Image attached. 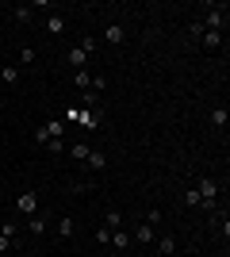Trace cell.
<instances>
[{
    "mask_svg": "<svg viewBox=\"0 0 230 257\" xmlns=\"http://www.w3.org/2000/svg\"><path fill=\"white\" fill-rule=\"evenodd\" d=\"M31 4H16V8H12V20H16V23H27V20H31Z\"/></svg>",
    "mask_w": 230,
    "mask_h": 257,
    "instance_id": "cell-16",
    "label": "cell"
},
{
    "mask_svg": "<svg viewBox=\"0 0 230 257\" xmlns=\"http://www.w3.org/2000/svg\"><path fill=\"white\" fill-rule=\"evenodd\" d=\"M199 39H203V46H207V50H219V46H222V35H219V31H203Z\"/></svg>",
    "mask_w": 230,
    "mask_h": 257,
    "instance_id": "cell-17",
    "label": "cell"
},
{
    "mask_svg": "<svg viewBox=\"0 0 230 257\" xmlns=\"http://www.w3.org/2000/svg\"><path fill=\"white\" fill-rule=\"evenodd\" d=\"M88 169H108V154H104V150H88Z\"/></svg>",
    "mask_w": 230,
    "mask_h": 257,
    "instance_id": "cell-11",
    "label": "cell"
},
{
    "mask_svg": "<svg viewBox=\"0 0 230 257\" xmlns=\"http://www.w3.org/2000/svg\"><path fill=\"white\" fill-rule=\"evenodd\" d=\"M104 226H108V230H119L123 226V211L119 207H108V211H104Z\"/></svg>",
    "mask_w": 230,
    "mask_h": 257,
    "instance_id": "cell-9",
    "label": "cell"
},
{
    "mask_svg": "<svg viewBox=\"0 0 230 257\" xmlns=\"http://www.w3.org/2000/svg\"><path fill=\"white\" fill-rule=\"evenodd\" d=\"M96 242H100V246H108V242H111V230H108V226H96Z\"/></svg>",
    "mask_w": 230,
    "mask_h": 257,
    "instance_id": "cell-26",
    "label": "cell"
},
{
    "mask_svg": "<svg viewBox=\"0 0 230 257\" xmlns=\"http://www.w3.org/2000/svg\"><path fill=\"white\" fill-rule=\"evenodd\" d=\"M88 81H92V73H88V69H77V73H73V85H77V88H88Z\"/></svg>",
    "mask_w": 230,
    "mask_h": 257,
    "instance_id": "cell-22",
    "label": "cell"
},
{
    "mask_svg": "<svg viewBox=\"0 0 230 257\" xmlns=\"http://www.w3.org/2000/svg\"><path fill=\"white\" fill-rule=\"evenodd\" d=\"M157 249H161L165 257H173L176 253V238L173 234H161V238H157Z\"/></svg>",
    "mask_w": 230,
    "mask_h": 257,
    "instance_id": "cell-15",
    "label": "cell"
},
{
    "mask_svg": "<svg viewBox=\"0 0 230 257\" xmlns=\"http://www.w3.org/2000/svg\"><path fill=\"white\" fill-rule=\"evenodd\" d=\"M88 150H92V146L81 139V142H73V146H69V158H73V161H85V158H88Z\"/></svg>",
    "mask_w": 230,
    "mask_h": 257,
    "instance_id": "cell-14",
    "label": "cell"
},
{
    "mask_svg": "<svg viewBox=\"0 0 230 257\" xmlns=\"http://www.w3.org/2000/svg\"><path fill=\"white\" fill-rule=\"evenodd\" d=\"M184 204H188V207H203V200H199L196 188H188V192H184Z\"/></svg>",
    "mask_w": 230,
    "mask_h": 257,
    "instance_id": "cell-23",
    "label": "cell"
},
{
    "mask_svg": "<svg viewBox=\"0 0 230 257\" xmlns=\"http://www.w3.org/2000/svg\"><path fill=\"white\" fill-rule=\"evenodd\" d=\"M54 230H58V238H73V219H69V215H66V219H58Z\"/></svg>",
    "mask_w": 230,
    "mask_h": 257,
    "instance_id": "cell-18",
    "label": "cell"
},
{
    "mask_svg": "<svg viewBox=\"0 0 230 257\" xmlns=\"http://www.w3.org/2000/svg\"><path fill=\"white\" fill-rule=\"evenodd\" d=\"M62 119H66V127H69V123H81V119H85V107H81V104H73V107H69V111H66Z\"/></svg>",
    "mask_w": 230,
    "mask_h": 257,
    "instance_id": "cell-19",
    "label": "cell"
},
{
    "mask_svg": "<svg viewBox=\"0 0 230 257\" xmlns=\"http://www.w3.org/2000/svg\"><path fill=\"white\" fill-rule=\"evenodd\" d=\"M66 62L73 65V69H85V65H88V54L81 50V46H69V54H66Z\"/></svg>",
    "mask_w": 230,
    "mask_h": 257,
    "instance_id": "cell-7",
    "label": "cell"
},
{
    "mask_svg": "<svg viewBox=\"0 0 230 257\" xmlns=\"http://www.w3.org/2000/svg\"><path fill=\"white\" fill-rule=\"evenodd\" d=\"M108 246L127 249V246H131V230H123V226H119V230H111V242H108Z\"/></svg>",
    "mask_w": 230,
    "mask_h": 257,
    "instance_id": "cell-10",
    "label": "cell"
},
{
    "mask_svg": "<svg viewBox=\"0 0 230 257\" xmlns=\"http://www.w3.org/2000/svg\"><path fill=\"white\" fill-rule=\"evenodd\" d=\"M46 31L62 35V31H66V16H58V12H54V16H46Z\"/></svg>",
    "mask_w": 230,
    "mask_h": 257,
    "instance_id": "cell-13",
    "label": "cell"
},
{
    "mask_svg": "<svg viewBox=\"0 0 230 257\" xmlns=\"http://www.w3.org/2000/svg\"><path fill=\"white\" fill-rule=\"evenodd\" d=\"M16 207H20L23 219L39 215V192H31V188H27V192H20V196H16Z\"/></svg>",
    "mask_w": 230,
    "mask_h": 257,
    "instance_id": "cell-3",
    "label": "cell"
},
{
    "mask_svg": "<svg viewBox=\"0 0 230 257\" xmlns=\"http://www.w3.org/2000/svg\"><path fill=\"white\" fill-rule=\"evenodd\" d=\"M203 23V31H219L222 35V27L230 23V16H226V4H215V8L207 12V20H199Z\"/></svg>",
    "mask_w": 230,
    "mask_h": 257,
    "instance_id": "cell-1",
    "label": "cell"
},
{
    "mask_svg": "<svg viewBox=\"0 0 230 257\" xmlns=\"http://www.w3.org/2000/svg\"><path fill=\"white\" fill-rule=\"evenodd\" d=\"M196 192H199V200H203V207H211V211H215V196H219V184L211 181V177H199V181H196Z\"/></svg>",
    "mask_w": 230,
    "mask_h": 257,
    "instance_id": "cell-2",
    "label": "cell"
},
{
    "mask_svg": "<svg viewBox=\"0 0 230 257\" xmlns=\"http://www.w3.org/2000/svg\"><path fill=\"white\" fill-rule=\"evenodd\" d=\"M20 62H23V65L35 62V50H31V46H23V50H20Z\"/></svg>",
    "mask_w": 230,
    "mask_h": 257,
    "instance_id": "cell-28",
    "label": "cell"
},
{
    "mask_svg": "<svg viewBox=\"0 0 230 257\" xmlns=\"http://www.w3.org/2000/svg\"><path fill=\"white\" fill-rule=\"evenodd\" d=\"M104 88H108V77H104V73H96L92 81H88V92H96V96L104 92Z\"/></svg>",
    "mask_w": 230,
    "mask_h": 257,
    "instance_id": "cell-20",
    "label": "cell"
},
{
    "mask_svg": "<svg viewBox=\"0 0 230 257\" xmlns=\"http://www.w3.org/2000/svg\"><path fill=\"white\" fill-rule=\"evenodd\" d=\"M46 150H50V154H62V150H66V139H54V142H46Z\"/></svg>",
    "mask_w": 230,
    "mask_h": 257,
    "instance_id": "cell-27",
    "label": "cell"
},
{
    "mask_svg": "<svg viewBox=\"0 0 230 257\" xmlns=\"http://www.w3.org/2000/svg\"><path fill=\"white\" fill-rule=\"evenodd\" d=\"M0 85H20V69H12V65H0Z\"/></svg>",
    "mask_w": 230,
    "mask_h": 257,
    "instance_id": "cell-12",
    "label": "cell"
},
{
    "mask_svg": "<svg viewBox=\"0 0 230 257\" xmlns=\"http://www.w3.org/2000/svg\"><path fill=\"white\" fill-rule=\"evenodd\" d=\"M77 46H81V50H85V54H92V50H96V39H92V35H85V39H81V43H77Z\"/></svg>",
    "mask_w": 230,
    "mask_h": 257,
    "instance_id": "cell-25",
    "label": "cell"
},
{
    "mask_svg": "<svg viewBox=\"0 0 230 257\" xmlns=\"http://www.w3.org/2000/svg\"><path fill=\"white\" fill-rule=\"evenodd\" d=\"M20 226H23V230H27V234H31V238H43L46 230H50V219H46V215L39 211V215H31V219H23Z\"/></svg>",
    "mask_w": 230,
    "mask_h": 257,
    "instance_id": "cell-4",
    "label": "cell"
},
{
    "mask_svg": "<svg viewBox=\"0 0 230 257\" xmlns=\"http://www.w3.org/2000/svg\"><path fill=\"white\" fill-rule=\"evenodd\" d=\"M16 234H20V223H4V226H0V238L16 242Z\"/></svg>",
    "mask_w": 230,
    "mask_h": 257,
    "instance_id": "cell-21",
    "label": "cell"
},
{
    "mask_svg": "<svg viewBox=\"0 0 230 257\" xmlns=\"http://www.w3.org/2000/svg\"><path fill=\"white\" fill-rule=\"evenodd\" d=\"M123 39H127V27H123V23H111L108 31H104V43L108 46H119Z\"/></svg>",
    "mask_w": 230,
    "mask_h": 257,
    "instance_id": "cell-6",
    "label": "cell"
},
{
    "mask_svg": "<svg viewBox=\"0 0 230 257\" xmlns=\"http://www.w3.org/2000/svg\"><path fill=\"white\" fill-rule=\"evenodd\" d=\"M146 223H150V226H157V223H161V207H153V211L146 215Z\"/></svg>",
    "mask_w": 230,
    "mask_h": 257,
    "instance_id": "cell-29",
    "label": "cell"
},
{
    "mask_svg": "<svg viewBox=\"0 0 230 257\" xmlns=\"http://www.w3.org/2000/svg\"><path fill=\"white\" fill-rule=\"evenodd\" d=\"M43 131H46V139L54 142V139H66V131H69V127H66V119L58 115V119H50V123H46Z\"/></svg>",
    "mask_w": 230,
    "mask_h": 257,
    "instance_id": "cell-5",
    "label": "cell"
},
{
    "mask_svg": "<svg viewBox=\"0 0 230 257\" xmlns=\"http://www.w3.org/2000/svg\"><path fill=\"white\" fill-rule=\"evenodd\" d=\"M0 257H4V253H0Z\"/></svg>",
    "mask_w": 230,
    "mask_h": 257,
    "instance_id": "cell-31",
    "label": "cell"
},
{
    "mask_svg": "<svg viewBox=\"0 0 230 257\" xmlns=\"http://www.w3.org/2000/svg\"><path fill=\"white\" fill-rule=\"evenodd\" d=\"M8 249H12V242H8V238H0V253L8 257Z\"/></svg>",
    "mask_w": 230,
    "mask_h": 257,
    "instance_id": "cell-30",
    "label": "cell"
},
{
    "mask_svg": "<svg viewBox=\"0 0 230 257\" xmlns=\"http://www.w3.org/2000/svg\"><path fill=\"white\" fill-rule=\"evenodd\" d=\"M211 123H215V127H226V107H215V111H211Z\"/></svg>",
    "mask_w": 230,
    "mask_h": 257,
    "instance_id": "cell-24",
    "label": "cell"
},
{
    "mask_svg": "<svg viewBox=\"0 0 230 257\" xmlns=\"http://www.w3.org/2000/svg\"><path fill=\"white\" fill-rule=\"evenodd\" d=\"M153 238H157V234H153V226H150V223H142V226H134V242H138V246H150Z\"/></svg>",
    "mask_w": 230,
    "mask_h": 257,
    "instance_id": "cell-8",
    "label": "cell"
}]
</instances>
